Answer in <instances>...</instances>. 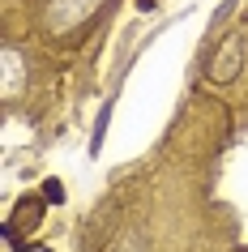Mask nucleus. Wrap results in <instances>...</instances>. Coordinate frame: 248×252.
<instances>
[{
    "label": "nucleus",
    "mask_w": 248,
    "mask_h": 252,
    "mask_svg": "<svg viewBox=\"0 0 248 252\" xmlns=\"http://www.w3.org/2000/svg\"><path fill=\"white\" fill-rule=\"evenodd\" d=\"M43 192H47V201H65V197H60V180H47Z\"/></svg>",
    "instance_id": "nucleus-2"
},
{
    "label": "nucleus",
    "mask_w": 248,
    "mask_h": 252,
    "mask_svg": "<svg viewBox=\"0 0 248 252\" xmlns=\"http://www.w3.org/2000/svg\"><path fill=\"white\" fill-rule=\"evenodd\" d=\"M235 73H240V43L227 39V43H222V52H218V64H210V77H214V81H231Z\"/></svg>",
    "instance_id": "nucleus-1"
},
{
    "label": "nucleus",
    "mask_w": 248,
    "mask_h": 252,
    "mask_svg": "<svg viewBox=\"0 0 248 252\" xmlns=\"http://www.w3.org/2000/svg\"><path fill=\"white\" fill-rule=\"evenodd\" d=\"M124 252H142V244H137V239H129V244H124Z\"/></svg>",
    "instance_id": "nucleus-3"
}]
</instances>
